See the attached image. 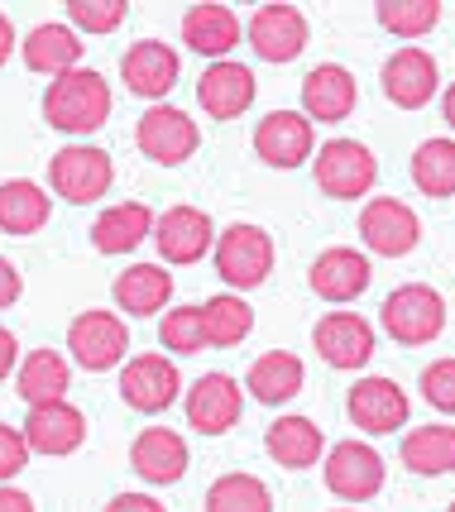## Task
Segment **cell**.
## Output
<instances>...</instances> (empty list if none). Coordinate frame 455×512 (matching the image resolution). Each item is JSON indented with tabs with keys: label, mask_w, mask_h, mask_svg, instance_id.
Wrapping results in <instances>:
<instances>
[{
	"label": "cell",
	"mask_w": 455,
	"mask_h": 512,
	"mask_svg": "<svg viewBox=\"0 0 455 512\" xmlns=\"http://www.w3.org/2000/svg\"><path fill=\"white\" fill-rule=\"evenodd\" d=\"M44 120L63 134H96L111 120V87L101 72L72 67L63 77H53L44 91Z\"/></svg>",
	"instance_id": "1"
},
{
	"label": "cell",
	"mask_w": 455,
	"mask_h": 512,
	"mask_svg": "<svg viewBox=\"0 0 455 512\" xmlns=\"http://www.w3.org/2000/svg\"><path fill=\"white\" fill-rule=\"evenodd\" d=\"M216 273H221V283L235 292H250L259 283H269L273 273V240L264 225H250V221H235L226 225L221 235H216Z\"/></svg>",
	"instance_id": "2"
},
{
	"label": "cell",
	"mask_w": 455,
	"mask_h": 512,
	"mask_svg": "<svg viewBox=\"0 0 455 512\" xmlns=\"http://www.w3.org/2000/svg\"><path fill=\"white\" fill-rule=\"evenodd\" d=\"M379 321L398 345H427V340L446 331V297L427 288V283H403V288H393L384 297Z\"/></svg>",
	"instance_id": "3"
},
{
	"label": "cell",
	"mask_w": 455,
	"mask_h": 512,
	"mask_svg": "<svg viewBox=\"0 0 455 512\" xmlns=\"http://www.w3.org/2000/svg\"><path fill=\"white\" fill-rule=\"evenodd\" d=\"M312 173L326 197L355 201L379 182V158L360 139H331V144H321V154H312Z\"/></svg>",
	"instance_id": "4"
},
{
	"label": "cell",
	"mask_w": 455,
	"mask_h": 512,
	"mask_svg": "<svg viewBox=\"0 0 455 512\" xmlns=\"http://www.w3.org/2000/svg\"><path fill=\"white\" fill-rule=\"evenodd\" d=\"M111 182H115V163L96 144H68V149H58L48 158V187L63 201H72V206H87V201L106 197Z\"/></svg>",
	"instance_id": "5"
},
{
	"label": "cell",
	"mask_w": 455,
	"mask_h": 512,
	"mask_svg": "<svg viewBox=\"0 0 455 512\" xmlns=\"http://www.w3.org/2000/svg\"><path fill=\"white\" fill-rule=\"evenodd\" d=\"M135 144L144 158H154L163 168H178V163H187V158L197 154L202 130H197V120L187 111H178V106H149L135 125Z\"/></svg>",
	"instance_id": "6"
},
{
	"label": "cell",
	"mask_w": 455,
	"mask_h": 512,
	"mask_svg": "<svg viewBox=\"0 0 455 512\" xmlns=\"http://www.w3.org/2000/svg\"><path fill=\"white\" fill-rule=\"evenodd\" d=\"M68 355L91 369V374H106L115 364H125L130 355V331L115 312H82L72 316L68 326Z\"/></svg>",
	"instance_id": "7"
},
{
	"label": "cell",
	"mask_w": 455,
	"mask_h": 512,
	"mask_svg": "<svg viewBox=\"0 0 455 512\" xmlns=\"http://www.w3.org/2000/svg\"><path fill=\"white\" fill-rule=\"evenodd\" d=\"M182 393V379H178V364L168 355H135L120 364V398L125 407H135L144 417L154 412H168Z\"/></svg>",
	"instance_id": "8"
},
{
	"label": "cell",
	"mask_w": 455,
	"mask_h": 512,
	"mask_svg": "<svg viewBox=\"0 0 455 512\" xmlns=\"http://www.w3.org/2000/svg\"><path fill=\"white\" fill-rule=\"evenodd\" d=\"M360 240L384 259H403L422 240V221L408 201L398 197H369L360 211Z\"/></svg>",
	"instance_id": "9"
},
{
	"label": "cell",
	"mask_w": 455,
	"mask_h": 512,
	"mask_svg": "<svg viewBox=\"0 0 455 512\" xmlns=\"http://www.w3.org/2000/svg\"><path fill=\"white\" fill-rule=\"evenodd\" d=\"M326 489L341 503H364L384 489V455L364 441H341L326 455Z\"/></svg>",
	"instance_id": "10"
},
{
	"label": "cell",
	"mask_w": 455,
	"mask_h": 512,
	"mask_svg": "<svg viewBox=\"0 0 455 512\" xmlns=\"http://www.w3.org/2000/svg\"><path fill=\"white\" fill-rule=\"evenodd\" d=\"M250 48L264 58V63H293L297 53L307 48L312 39V29H307V15L297 10V5H259L250 15Z\"/></svg>",
	"instance_id": "11"
},
{
	"label": "cell",
	"mask_w": 455,
	"mask_h": 512,
	"mask_svg": "<svg viewBox=\"0 0 455 512\" xmlns=\"http://www.w3.org/2000/svg\"><path fill=\"white\" fill-rule=\"evenodd\" d=\"M312 345L331 369H364L374 359V326L360 312H326L312 326Z\"/></svg>",
	"instance_id": "12"
},
{
	"label": "cell",
	"mask_w": 455,
	"mask_h": 512,
	"mask_svg": "<svg viewBox=\"0 0 455 512\" xmlns=\"http://www.w3.org/2000/svg\"><path fill=\"white\" fill-rule=\"evenodd\" d=\"M254 154L264 158L269 168H302L307 158L317 154V130H312L307 115L273 111L254 130Z\"/></svg>",
	"instance_id": "13"
},
{
	"label": "cell",
	"mask_w": 455,
	"mask_h": 512,
	"mask_svg": "<svg viewBox=\"0 0 455 512\" xmlns=\"http://www.w3.org/2000/svg\"><path fill=\"white\" fill-rule=\"evenodd\" d=\"M159 240V254L168 264H197L206 259V249L216 245V225L202 206H168L163 216H154V230Z\"/></svg>",
	"instance_id": "14"
},
{
	"label": "cell",
	"mask_w": 455,
	"mask_h": 512,
	"mask_svg": "<svg viewBox=\"0 0 455 512\" xmlns=\"http://www.w3.org/2000/svg\"><path fill=\"white\" fill-rule=\"evenodd\" d=\"M436 87H441V67H436L427 48L408 44L384 63V96L393 106H403V111H422L436 96Z\"/></svg>",
	"instance_id": "15"
},
{
	"label": "cell",
	"mask_w": 455,
	"mask_h": 512,
	"mask_svg": "<svg viewBox=\"0 0 455 512\" xmlns=\"http://www.w3.org/2000/svg\"><path fill=\"white\" fill-rule=\"evenodd\" d=\"M24 446L29 455H72V450L87 441V417L72 407L68 398L63 402H48V407H29V417H24Z\"/></svg>",
	"instance_id": "16"
},
{
	"label": "cell",
	"mask_w": 455,
	"mask_h": 512,
	"mask_svg": "<svg viewBox=\"0 0 455 512\" xmlns=\"http://www.w3.org/2000/svg\"><path fill=\"white\" fill-rule=\"evenodd\" d=\"M178 53L163 44V39H139V44L125 48V58H120V82L144 96V101H159L168 91L178 87Z\"/></svg>",
	"instance_id": "17"
},
{
	"label": "cell",
	"mask_w": 455,
	"mask_h": 512,
	"mask_svg": "<svg viewBox=\"0 0 455 512\" xmlns=\"http://www.w3.org/2000/svg\"><path fill=\"white\" fill-rule=\"evenodd\" d=\"M369 278H374L369 259L350 245L321 249L317 259H312V268H307V288L317 292V297H326V302H355L369 288Z\"/></svg>",
	"instance_id": "18"
},
{
	"label": "cell",
	"mask_w": 455,
	"mask_h": 512,
	"mask_svg": "<svg viewBox=\"0 0 455 512\" xmlns=\"http://www.w3.org/2000/svg\"><path fill=\"white\" fill-rule=\"evenodd\" d=\"M350 422L369 431V436H393L398 426L408 422V393L393 379H360L345 398Z\"/></svg>",
	"instance_id": "19"
},
{
	"label": "cell",
	"mask_w": 455,
	"mask_h": 512,
	"mask_svg": "<svg viewBox=\"0 0 455 512\" xmlns=\"http://www.w3.org/2000/svg\"><path fill=\"white\" fill-rule=\"evenodd\" d=\"M240 407H245V393L230 374H202L187 393V422L202 436H226L240 422Z\"/></svg>",
	"instance_id": "20"
},
{
	"label": "cell",
	"mask_w": 455,
	"mask_h": 512,
	"mask_svg": "<svg viewBox=\"0 0 455 512\" xmlns=\"http://www.w3.org/2000/svg\"><path fill=\"white\" fill-rule=\"evenodd\" d=\"M360 101V87L350 77V67L341 63H317L307 77H302V115L307 120H321V125H336L355 111Z\"/></svg>",
	"instance_id": "21"
},
{
	"label": "cell",
	"mask_w": 455,
	"mask_h": 512,
	"mask_svg": "<svg viewBox=\"0 0 455 512\" xmlns=\"http://www.w3.org/2000/svg\"><path fill=\"white\" fill-rule=\"evenodd\" d=\"M254 91H259V82H254L250 67L226 58V63H211L202 72L197 101H202V111L211 120H235V115H245L254 106Z\"/></svg>",
	"instance_id": "22"
},
{
	"label": "cell",
	"mask_w": 455,
	"mask_h": 512,
	"mask_svg": "<svg viewBox=\"0 0 455 512\" xmlns=\"http://www.w3.org/2000/svg\"><path fill=\"white\" fill-rule=\"evenodd\" d=\"M245 39V24L240 15L230 10V5H216V0H206V5H192L187 15H182V44L192 48V53H202V58H216V63H226L230 48Z\"/></svg>",
	"instance_id": "23"
},
{
	"label": "cell",
	"mask_w": 455,
	"mask_h": 512,
	"mask_svg": "<svg viewBox=\"0 0 455 512\" xmlns=\"http://www.w3.org/2000/svg\"><path fill=\"white\" fill-rule=\"evenodd\" d=\"M130 465L144 484H178L187 474V441L168 426H144L130 446Z\"/></svg>",
	"instance_id": "24"
},
{
	"label": "cell",
	"mask_w": 455,
	"mask_h": 512,
	"mask_svg": "<svg viewBox=\"0 0 455 512\" xmlns=\"http://www.w3.org/2000/svg\"><path fill=\"white\" fill-rule=\"evenodd\" d=\"M24 67L44 77H63L72 67H82V34H72L63 20L34 24L24 34Z\"/></svg>",
	"instance_id": "25"
},
{
	"label": "cell",
	"mask_w": 455,
	"mask_h": 512,
	"mask_svg": "<svg viewBox=\"0 0 455 512\" xmlns=\"http://www.w3.org/2000/svg\"><path fill=\"white\" fill-rule=\"evenodd\" d=\"M149 230H154V211L144 201H115L91 221V245L101 254H130L149 240Z\"/></svg>",
	"instance_id": "26"
},
{
	"label": "cell",
	"mask_w": 455,
	"mask_h": 512,
	"mask_svg": "<svg viewBox=\"0 0 455 512\" xmlns=\"http://www.w3.org/2000/svg\"><path fill=\"white\" fill-rule=\"evenodd\" d=\"M302 359L293 350H269V355H259L250 364V374H245V388H250L254 402H264V407H283V402H293L302 393Z\"/></svg>",
	"instance_id": "27"
},
{
	"label": "cell",
	"mask_w": 455,
	"mask_h": 512,
	"mask_svg": "<svg viewBox=\"0 0 455 512\" xmlns=\"http://www.w3.org/2000/svg\"><path fill=\"white\" fill-rule=\"evenodd\" d=\"M15 388L29 407H48V402H63L72 388V364L58 350H34L20 359L15 369Z\"/></svg>",
	"instance_id": "28"
},
{
	"label": "cell",
	"mask_w": 455,
	"mask_h": 512,
	"mask_svg": "<svg viewBox=\"0 0 455 512\" xmlns=\"http://www.w3.org/2000/svg\"><path fill=\"white\" fill-rule=\"evenodd\" d=\"M264 450L283 469H312L321 460V426L312 417H278L264 431Z\"/></svg>",
	"instance_id": "29"
},
{
	"label": "cell",
	"mask_w": 455,
	"mask_h": 512,
	"mask_svg": "<svg viewBox=\"0 0 455 512\" xmlns=\"http://www.w3.org/2000/svg\"><path fill=\"white\" fill-rule=\"evenodd\" d=\"M115 307L125 316H154L173 297V273L159 264H130L115 278Z\"/></svg>",
	"instance_id": "30"
},
{
	"label": "cell",
	"mask_w": 455,
	"mask_h": 512,
	"mask_svg": "<svg viewBox=\"0 0 455 512\" xmlns=\"http://www.w3.org/2000/svg\"><path fill=\"white\" fill-rule=\"evenodd\" d=\"M48 211H53V201L39 182L29 178H10L0 182V230L5 235H34V230H44Z\"/></svg>",
	"instance_id": "31"
},
{
	"label": "cell",
	"mask_w": 455,
	"mask_h": 512,
	"mask_svg": "<svg viewBox=\"0 0 455 512\" xmlns=\"http://www.w3.org/2000/svg\"><path fill=\"white\" fill-rule=\"evenodd\" d=\"M403 465L422 479H436V474H451L455 469V426L451 422H432L417 426L403 436Z\"/></svg>",
	"instance_id": "32"
},
{
	"label": "cell",
	"mask_w": 455,
	"mask_h": 512,
	"mask_svg": "<svg viewBox=\"0 0 455 512\" xmlns=\"http://www.w3.org/2000/svg\"><path fill=\"white\" fill-rule=\"evenodd\" d=\"M197 316H202L206 345H221V350H226V345H240V340L254 331V307L245 297H235V292L206 297L202 307H197Z\"/></svg>",
	"instance_id": "33"
},
{
	"label": "cell",
	"mask_w": 455,
	"mask_h": 512,
	"mask_svg": "<svg viewBox=\"0 0 455 512\" xmlns=\"http://www.w3.org/2000/svg\"><path fill=\"white\" fill-rule=\"evenodd\" d=\"M206 512H273V493L259 474H221L206 489Z\"/></svg>",
	"instance_id": "34"
},
{
	"label": "cell",
	"mask_w": 455,
	"mask_h": 512,
	"mask_svg": "<svg viewBox=\"0 0 455 512\" xmlns=\"http://www.w3.org/2000/svg\"><path fill=\"white\" fill-rule=\"evenodd\" d=\"M412 182H417V192H427V197L446 201L455 192V144L451 139H427V144H417V154H412Z\"/></svg>",
	"instance_id": "35"
},
{
	"label": "cell",
	"mask_w": 455,
	"mask_h": 512,
	"mask_svg": "<svg viewBox=\"0 0 455 512\" xmlns=\"http://www.w3.org/2000/svg\"><path fill=\"white\" fill-rule=\"evenodd\" d=\"M374 20L398 39H422L427 29L441 24V0H379Z\"/></svg>",
	"instance_id": "36"
},
{
	"label": "cell",
	"mask_w": 455,
	"mask_h": 512,
	"mask_svg": "<svg viewBox=\"0 0 455 512\" xmlns=\"http://www.w3.org/2000/svg\"><path fill=\"white\" fill-rule=\"evenodd\" d=\"M125 0H68V29L72 34H115L125 24Z\"/></svg>",
	"instance_id": "37"
},
{
	"label": "cell",
	"mask_w": 455,
	"mask_h": 512,
	"mask_svg": "<svg viewBox=\"0 0 455 512\" xmlns=\"http://www.w3.org/2000/svg\"><path fill=\"white\" fill-rule=\"evenodd\" d=\"M159 340L168 345V350H173V355H197V350L206 345L197 307H173V312L159 321Z\"/></svg>",
	"instance_id": "38"
},
{
	"label": "cell",
	"mask_w": 455,
	"mask_h": 512,
	"mask_svg": "<svg viewBox=\"0 0 455 512\" xmlns=\"http://www.w3.org/2000/svg\"><path fill=\"white\" fill-rule=\"evenodd\" d=\"M422 398L432 402L441 417H451L455 412V359L451 355H441L436 364L422 369Z\"/></svg>",
	"instance_id": "39"
},
{
	"label": "cell",
	"mask_w": 455,
	"mask_h": 512,
	"mask_svg": "<svg viewBox=\"0 0 455 512\" xmlns=\"http://www.w3.org/2000/svg\"><path fill=\"white\" fill-rule=\"evenodd\" d=\"M24 465H29V446H24V436L15 431V426L0 422V484H10Z\"/></svg>",
	"instance_id": "40"
},
{
	"label": "cell",
	"mask_w": 455,
	"mask_h": 512,
	"mask_svg": "<svg viewBox=\"0 0 455 512\" xmlns=\"http://www.w3.org/2000/svg\"><path fill=\"white\" fill-rule=\"evenodd\" d=\"M20 292H24L20 268L10 264V259H0V312H5V307H15V302H20Z\"/></svg>",
	"instance_id": "41"
},
{
	"label": "cell",
	"mask_w": 455,
	"mask_h": 512,
	"mask_svg": "<svg viewBox=\"0 0 455 512\" xmlns=\"http://www.w3.org/2000/svg\"><path fill=\"white\" fill-rule=\"evenodd\" d=\"M106 512H168L159 498H149V493H120L106 503Z\"/></svg>",
	"instance_id": "42"
},
{
	"label": "cell",
	"mask_w": 455,
	"mask_h": 512,
	"mask_svg": "<svg viewBox=\"0 0 455 512\" xmlns=\"http://www.w3.org/2000/svg\"><path fill=\"white\" fill-rule=\"evenodd\" d=\"M15 359H20V340H15V331L0 326V383L15 374Z\"/></svg>",
	"instance_id": "43"
},
{
	"label": "cell",
	"mask_w": 455,
	"mask_h": 512,
	"mask_svg": "<svg viewBox=\"0 0 455 512\" xmlns=\"http://www.w3.org/2000/svg\"><path fill=\"white\" fill-rule=\"evenodd\" d=\"M0 512H34V498L15 484H0Z\"/></svg>",
	"instance_id": "44"
},
{
	"label": "cell",
	"mask_w": 455,
	"mask_h": 512,
	"mask_svg": "<svg viewBox=\"0 0 455 512\" xmlns=\"http://www.w3.org/2000/svg\"><path fill=\"white\" fill-rule=\"evenodd\" d=\"M10 53H15V24H10V15L0 10V67L10 63Z\"/></svg>",
	"instance_id": "45"
},
{
	"label": "cell",
	"mask_w": 455,
	"mask_h": 512,
	"mask_svg": "<svg viewBox=\"0 0 455 512\" xmlns=\"http://www.w3.org/2000/svg\"><path fill=\"white\" fill-rule=\"evenodd\" d=\"M336 512H360V508H336Z\"/></svg>",
	"instance_id": "46"
}]
</instances>
